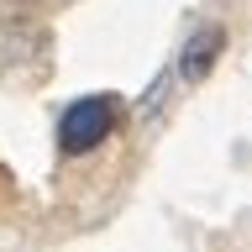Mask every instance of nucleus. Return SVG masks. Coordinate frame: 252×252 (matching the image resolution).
<instances>
[{"label": "nucleus", "mask_w": 252, "mask_h": 252, "mask_svg": "<svg viewBox=\"0 0 252 252\" xmlns=\"http://www.w3.org/2000/svg\"><path fill=\"white\" fill-rule=\"evenodd\" d=\"M27 5H32V0H27Z\"/></svg>", "instance_id": "20e7f679"}, {"label": "nucleus", "mask_w": 252, "mask_h": 252, "mask_svg": "<svg viewBox=\"0 0 252 252\" xmlns=\"http://www.w3.org/2000/svg\"><path fill=\"white\" fill-rule=\"evenodd\" d=\"M116 121H121V100H116V94H84L74 105H63V116H58V153L63 158L94 153V147L116 131Z\"/></svg>", "instance_id": "f257e3e1"}, {"label": "nucleus", "mask_w": 252, "mask_h": 252, "mask_svg": "<svg viewBox=\"0 0 252 252\" xmlns=\"http://www.w3.org/2000/svg\"><path fill=\"white\" fill-rule=\"evenodd\" d=\"M220 47H226V27H216V21H205V27H194L179 42V58H173V74L184 79V84H205L210 79V68H216Z\"/></svg>", "instance_id": "f03ea898"}, {"label": "nucleus", "mask_w": 252, "mask_h": 252, "mask_svg": "<svg viewBox=\"0 0 252 252\" xmlns=\"http://www.w3.org/2000/svg\"><path fill=\"white\" fill-rule=\"evenodd\" d=\"M168 90H173V68H163V74L147 84V94L137 100V116H142V121H153V116H158V105L168 100Z\"/></svg>", "instance_id": "7ed1b4c3"}]
</instances>
